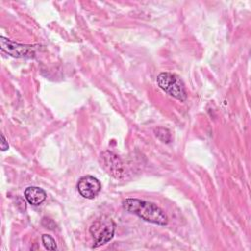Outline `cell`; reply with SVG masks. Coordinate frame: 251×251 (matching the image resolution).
<instances>
[{"label":"cell","instance_id":"cell-5","mask_svg":"<svg viewBox=\"0 0 251 251\" xmlns=\"http://www.w3.org/2000/svg\"><path fill=\"white\" fill-rule=\"evenodd\" d=\"M101 166L104 170L115 178H123L126 175V170L121 159L111 151H105L100 156Z\"/></svg>","mask_w":251,"mask_h":251},{"label":"cell","instance_id":"cell-4","mask_svg":"<svg viewBox=\"0 0 251 251\" xmlns=\"http://www.w3.org/2000/svg\"><path fill=\"white\" fill-rule=\"evenodd\" d=\"M1 50L7 54L17 58H33L35 56V48L32 45L20 44L10 39L0 37Z\"/></svg>","mask_w":251,"mask_h":251},{"label":"cell","instance_id":"cell-3","mask_svg":"<svg viewBox=\"0 0 251 251\" xmlns=\"http://www.w3.org/2000/svg\"><path fill=\"white\" fill-rule=\"evenodd\" d=\"M157 83L160 88L171 96L180 101H185L187 94L182 80L171 73H161L157 76Z\"/></svg>","mask_w":251,"mask_h":251},{"label":"cell","instance_id":"cell-6","mask_svg":"<svg viewBox=\"0 0 251 251\" xmlns=\"http://www.w3.org/2000/svg\"><path fill=\"white\" fill-rule=\"evenodd\" d=\"M76 187L82 197L86 199H92L96 197L100 192L101 183L96 177L92 176H84L79 178Z\"/></svg>","mask_w":251,"mask_h":251},{"label":"cell","instance_id":"cell-7","mask_svg":"<svg viewBox=\"0 0 251 251\" xmlns=\"http://www.w3.org/2000/svg\"><path fill=\"white\" fill-rule=\"evenodd\" d=\"M25 197L31 205H40L46 199V192L39 187L29 186L25 190Z\"/></svg>","mask_w":251,"mask_h":251},{"label":"cell","instance_id":"cell-1","mask_svg":"<svg viewBox=\"0 0 251 251\" xmlns=\"http://www.w3.org/2000/svg\"><path fill=\"white\" fill-rule=\"evenodd\" d=\"M123 207L127 212L137 215L149 223L161 226H165L168 223L166 214L154 203L136 198H128L123 202Z\"/></svg>","mask_w":251,"mask_h":251},{"label":"cell","instance_id":"cell-8","mask_svg":"<svg viewBox=\"0 0 251 251\" xmlns=\"http://www.w3.org/2000/svg\"><path fill=\"white\" fill-rule=\"evenodd\" d=\"M155 134L163 142L168 143L171 140V133H170L169 129H167L165 127H157L155 129Z\"/></svg>","mask_w":251,"mask_h":251},{"label":"cell","instance_id":"cell-2","mask_svg":"<svg viewBox=\"0 0 251 251\" xmlns=\"http://www.w3.org/2000/svg\"><path fill=\"white\" fill-rule=\"evenodd\" d=\"M115 227L116 224L111 218L107 216L98 218L89 228L90 234L94 240L92 248H97L110 241L114 236Z\"/></svg>","mask_w":251,"mask_h":251},{"label":"cell","instance_id":"cell-10","mask_svg":"<svg viewBox=\"0 0 251 251\" xmlns=\"http://www.w3.org/2000/svg\"><path fill=\"white\" fill-rule=\"evenodd\" d=\"M9 148V144H8V141L6 140L4 134H1V150L2 151H5Z\"/></svg>","mask_w":251,"mask_h":251},{"label":"cell","instance_id":"cell-9","mask_svg":"<svg viewBox=\"0 0 251 251\" xmlns=\"http://www.w3.org/2000/svg\"><path fill=\"white\" fill-rule=\"evenodd\" d=\"M41 239H42V243L46 249H48V250H56L57 249V244L52 236H50L48 234H43Z\"/></svg>","mask_w":251,"mask_h":251}]
</instances>
